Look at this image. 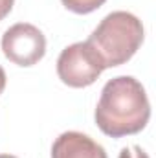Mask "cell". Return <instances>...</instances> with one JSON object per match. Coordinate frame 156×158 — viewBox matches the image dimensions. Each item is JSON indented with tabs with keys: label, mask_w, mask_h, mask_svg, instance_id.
<instances>
[{
	"label": "cell",
	"mask_w": 156,
	"mask_h": 158,
	"mask_svg": "<svg viewBox=\"0 0 156 158\" xmlns=\"http://www.w3.org/2000/svg\"><path fill=\"white\" fill-rule=\"evenodd\" d=\"M94 118L99 131L110 138H123L143 131L151 118V103L143 85L132 76L107 81Z\"/></svg>",
	"instance_id": "obj_1"
},
{
	"label": "cell",
	"mask_w": 156,
	"mask_h": 158,
	"mask_svg": "<svg viewBox=\"0 0 156 158\" xmlns=\"http://www.w3.org/2000/svg\"><path fill=\"white\" fill-rule=\"evenodd\" d=\"M0 158H17V156H13V155H0Z\"/></svg>",
	"instance_id": "obj_10"
},
{
	"label": "cell",
	"mask_w": 156,
	"mask_h": 158,
	"mask_svg": "<svg viewBox=\"0 0 156 158\" xmlns=\"http://www.w3.org/2000/svg\"><path fill=\"white\" fill-rule=\"evenodd\" d=\"M51 158H109L103 145L77 131L63 132L51 145Z\"/></svg>",
	"instance_id": "obj_5"
},
{
	"label": "cell",
	"mask_w": 156,
	"mask_h": 158,
	"mask_svg": "<svg viewBox=\"0 0 156 158\" xmlns=\"http://www.w3.org/2000/svg\"><path fill=\"white\" fill-rule=\"evenodd\" d=\"M103 70L107 68L101 57L86 40L66 46L57 59V76L72 88H84L94 85Z\"/></svg>",
	"instance_id": "obj_3"
},
{
	"label": "cell",
	"mask_w": 156,
	"mask_h": 158,
	"mask_svg": "<svg viewBox=\"0 0 156 158\" xmlns=\"http://www.w3.org/2000/svg\"><path fill=\"white\" fill-rule=\"evenodd\" d=\"M63 6L77 15H88L96 9H99L107 0H61Z\"/></svg>",
	"instance_id": "obj_6"
},
{
	"label": "cell",
	"mask_w": 156,
	"mask_h": 158,
	"mask_svg": "<svg viewBox=\"0 0 156 158\" xmlns=\"http://www.w3.org/2000/svg\"><path fill=\"white\" fill-rule=\"evenodd\" d=\"M13 4H15V0H0V20H4L11 13Z\"/></svg>",
	"instance_id": "obj_8"
},
{
	"label": "cell",
	"mask_w": 156,
	"mask_h": 158,
	"mask_svg": "<svg viewBox=\"0 0 156 158\" xmlns=\"http://www.w3.org/2000/svg\"><path fill=\"white\" fill-rule=\"evenodd\" d=\"M2 52L18 66H33L46 53V37L37 26L18 22L4 31Z\"/></svg>",
	"instance_id": "obj_4"
},
{
	"label": "cell",
	"mask_w": 156,
	"mask_h": 158,
	"mask_svg": "<svg viewBox=\"0 0 156 158\" xmlns=\"http://www.w3.org/2000/svg\"><path fill=\"white\" fill-rule=\"evenodd\" d=\"M6 83H7L6 72H4V68L0 66V94H2V92H4V88H6Z\"/></svg>",
	"instance_id": "obj_9"
},
{
	"label": "cell",
	"mask_w": 156,
	"mask_h": 158,
	"mask_svg": "<svg viewBox=\"0 0 156 158\" xmlns=\"http://www.w3.org/2000/svg\"><path fill=\"white\" fill-rule=\"evenodd\" d=\"M117 158H149V155H147L142 147L132 145V147H123V149L119 151Z\"/></svg>",
	"instance_id": "obj_7"
},
{
	"label": "cell",
	"mask_w": 156,
	"mask_h": 158,
	"mask_svg": "<svg viewBox=\"0 0 156 158\" xmlns=\"http://www.w3.org/2000/svg\"><path fill=\"white\" fill-rule=\"evenodd\" d=\"M143 37V24L136 15L129 11H112L97 24L86 42L97 52L105 68H114L132 59Z\"/></svg>",
	"instance_id": "obj_2"
}]
</instances>
